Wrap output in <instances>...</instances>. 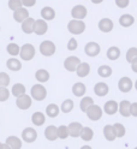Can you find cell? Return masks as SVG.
<instances>
[{"label":"cell","instance_id":"1f68e13d","mask_svg":"<svg viewBox=\"0 0 137 149\" xmlns=\"http://www.w3.org/2000/svg\"><path fill=\"white\" fill-rule=\"evenodd\" d=\"M120 57V49L117 47V46H112L107 49V58L109 60H117Z\"/></svg>","mask_w":137,"mask_h":149},{"label":"cell","instance_id":"816d5d0a","mask_svg":"<svg viewBox=\"0 0 137 149\" xmlns=\"http://www.w3.org/2000/svg\"><path fill=\"white\" fill-rule=\"evenodd\" d=\"M81 149H93L90 146H83V147H81Z\"/></svg>","mask_w":137,"mask_h":149},{"label":"cell","instance_id":"277c9868","mask_svg":"<svg viewBox=\"0 0 137 149\" xmlns=\"http://www.w3.org/2000/svg\"><path fill=\"white\" fill-rule=\"evenodd\" d=\"M40 53L43 55V57H52V55L56 53L57 47H56V43L53 41L49 40H46L43 42L40 43Z\"/></svg>","mask_w":137,"mask_h":149},{"label":"cell","instance_id":"e575fe53","mask_svg":"<svg viewBox=\"0 0 137 149\" xmlns=\"http://www.w3.org/2000/svg\"><path fill=\"white\" fill-rule=\"evenodd\" d=\"M94 104V100L93 97H90V96H84V97H82L81 102H79V108L82 112H86L87 108L90 106V105H93Z\"/></svg>","mask_w":137,"mask_h":149},{"label":"cell","instance_id":"d6a6232c","mask_svg":"<svg viewBox=\"0 0 137 149\" xmlns=\"http://www.w3.org/2000/svg\"><path fill=\"white\" fill-rule=\"evenodd\" d=\"M112 73H113L112 68H111V66H108V65H101V66L97 69V74H99L100 77H102V78H107V77H109Z\"/></svg>","mask_w":137,"mask_h":149},{"label":"cell","instance_id":"60d3db41","mask_svg":"<svg viewBox=\"0 0 137 149\" xmlns=\"http://www.w3.org/2000/svg\"><path fill=\"white\" fill-rule=\"evenodd\" d=\"M8 97H10V90L6 87H0V102L7 101Z\"/></svg>","mask_w":137,"mask_h":149},{"label":"cell","instance_id":"83f0119b","mask_svg":"<svg viewBox=\"0 0 137 149\" xmlns=\"http://www.w3.org/2000/svg\"><path fill=\"white\" fill-rule=\"evenodd\" d=\"M35 78L40 83H46L49 79V72L47 70H45V69H40V70H38L35 72Z\"/></svg>","mask_w":137,"mask_h":149},{"label":"cell","instance_id":"4dcf8cb0","mask_svg":"<svg viewBox=\"0 0 137 149\" xmlns=\"http://www.w3.org/2000/svg\"><path fill=\"white\" fill-rule=\"evenodd\" d=\"M79 137L83 139V141L88 142V141H91L94 137V131L91 130L89 126H84V127H82L81 130V134H79Z\"/></svg>","mask_w":137,"mask_h":149},{"label":"cell","instance_id":"f6af8a7d","mask_svg":"<svg viewBox=\"0 0 137 149\" xmlns=\"http://www.w3.org/2000/svg\"><path fill=\"white\" fill-rule=\"evenodd\" d=\"M114 1L119 8H126L130 4V0H114Z\"/></svg>","mask_w":137,"mask_h":149},{"label":"cell","instance_id":"db71d44e","mask_svg":"<svg viewBox=\"0 0 137 149\" xmlns=\"http://www.w3.org/2000/svg\"><path fill=\"white\" fill-rule=\"evenodd\" d=\"M1 147H3V143H1V142H0V149H1Z\"/></svg>","mask_w":137,"mask_h":149},{"label":"cell","instance_id":"8992f818","mask_svg":"<svg viewBox=\"0 0 137 149\" xmlns=\"http://www.w3.org/2000/svg\"><path fill=\"white\" fill-rule=\"evenodd\" d=\"M31 104H33L31 96L26 95V94L19 95V96L17 97V100H16V105H17V107L19 108V109H22V111L29 109V108L31 107Z\"/></svg>","mask_w":137,"mask_h":149},{"label":"cell","instance_id":"ee69618b","mask_svg":"<svg viewBox=\"0 0 137 149\" xmlns=\"http://www.w3.org/2000/svg\"><path fill=\"white\" fill-rule=\"evenodd\" d=\"M78 47V42L76 39H74V37H71V39L69 40L67 42V49L69 51H76Z\"/></svg>","mask_w":137,"mask_h":149},{"label":"cell","instance_id":"11a10c76","mask_svg":"<svg viewBox=\"0 0 137 149\" xmlns=\"http://www.w3.org/2000/svg\"><path fill=\"white\" fill-rule=\"evenodd\" d=\"M135 149H137V147H136V148H135Z\"/></svg>","mask_w":137,"mask_h":149},{"label":"cell","instance_id":"681fc988","mask_svg":"<svg viewBox=\"0 0 137 149\" xmlns=\"http://www.w3.org/2000/svg\"><path fill=\"white\" fill-rule=\"evenodd\" d=\"M102 1H104V0H91V3L95 4V5H97V4H101Z\"/></svg>","mask_w":137,"mask_h":149},{"label":"cell","instance_id":"ba28073f","mask_svg":"<svg viewBox=\"0 0 137 149\" xmlns=\"http://www.w3.org/2000/svg\"><path fill=\"white\" fill-rule=\"evenodd\" d=\"M84 52H86V54L88 55V57L94 58V57H96V55L100 54V52H101V47H100V45L97 42L91 41V42H88L86 45Z\"/></svg>","mask_w":137,"mask_h":149},{"label":"cell","instance_id":"7a4b0ae2","mask_svg":"<svg viewBox=\"0 0 137 149\" xmlns=\"http://www.w3.org/2000/svg\"><path fill=\"white\" fill-rule=\"evenodd\" d=\"M67 30L72 35H81L86 30V23L82 19H72L67 23Z\"/></svg>","mask_w":137,"mask_h":149},{"label":"cell","instance_id":"30bf717a","mask_svg":"<svg viewBox=\"0 0 137 149\" xmlns=\"http://www.w3.org/2000/svg\"><path fill=\"white\" fill-rule=\"evenodd\" d=\"M79 63H81V59L78 57L71 55V57H67L65 60H64V68H65V70H67L69 72H75Z\"/></svg>","mask_w":137,"mask_h":149},{"label":"cell","instance_id":"74e56055","mask_svg":"<svg viewBox=\"0 0 137 149\" xmlns=\"http://www.w3.org/2000/svg\"><path fill=\"white\" fill-rule=\"evenodd\" d=\"M113 127H114V130H115V135H117V137L122 138V137L125 136L126 130H125V126H124L123 124H120V123H115V124L113 125Z\"/></svg>","mask_w":137,"mask_h":149},{"label":"cell","instance_id":"9a60e30c","mask_svg":"<svg viewBox=\"0 0 137 149\" xmlns=\"http://www.w3.org/2000/svg\"><path fill=\"white\" fill-rule=\"evenodd\" d=\"M108 91H109V88L105 82H99L94 86V93L100 97L106 96L108 94Z\"/></svg>","mask_w":137,"mask_h":149},{"label":"cell","instance_id":"f5cc1de1","mask_svg":"<svg viewBox=\"0 0 137 149\" xmlns=\"http://www.w3.org/2000/svg\"><path fill=\"white\" fill-rule=\"evenodd\" d=\"M134 86H135V89H136V90H137V81H136V82H135V84H134Z\"/></svg>","mask_w":137,"mask_h":149},{"label":"cell","instance_id":"6da1fadb","mask_svg":"<svg viewBox=\"0 0 137 149\" xmlns=\"http://www.w3.org/2000/svg\"><path fill=\"white\" fill-rule=\"evenodd\" d=\"M30 96L35 101H43L46 97H47V89L42 86V83L34 84L31 87V90H30Z\"/></svg>","mask_w":137,"mask_h":149},{"label":"cell","instance_id":"e0dca14e","mask_svg":"<svg viewBox=\"0 0 137 149\" xmlns=\"http://www.w3.org/2000/svg\"><path fill=\"white\" fill-rule=\"evenodd\" d=\"M41 17L45 21H53L56 18V10L51 6H45L41 8Z\"/></svg>","mask_w":137,"mask_h":149},{"label":"cell","instance_id":"d6986e66","mask_svg":"<svg viewBox=\"0 0 137 149\" xmlns=\"http://www.w3.org/2000/svg\"><path fill=\"white\" fill-rule=\"evenodd\" d=\"M130 106H131L130 101L123 100V101H120V104H118V112H119V113L125 118L130 117L131 116L130 114Z\"/></svg>","mask_w":137,"mask_h":149},{"label":"cell","instance_id":"7402d4cb","mask_svg":"<svg viewBox=\"0 0 137 149\" xmlns=\"http://www.w3.org/2000/svg\"><path fill=\"white\" fill-rule=\"evenodd\" d=\"M45 137L47 138L48 141H56L58 138V127L54 125L47 126L45 130Z\"/></svg>","mask_w":137,"mask_h":149},{"label":"cell","instance_id":"d4e9b609","mask_svg":"<svg viewBox=\"0 0 137 149\" xmlns=\"http://www.w3.org/2000/svg\"><path fill=\"white\" fill-rule=\"evenodd\" d=\"M11 149H21L22 148V139H19L16 136H8L5 142Z\"/></svg>","mask_w":137,"mask_h":149},{"label":"cell","instance_id":"f546056e","mask_svg":"<svg viewBox=\"0 0 137 149\" xmlns=\"http://www.w3.org/2000/svg\"><path fill=\"white\" fill-rule=\"evenodd\" d=\"M31 122L35 126H41L46 122V116L42 113V112H35V113L31 116Z\"/></svg>","mask_w":137,"mask_h":149},{"label":"cell","instance_id":"2e32d148","mask_svg":"<svg viewBox=\"0 0 137 149\" xmlns=\"http://www.w3.org/2000/svg\"><path fill=\"white\" fill-rule=\"evenodd\" d=\"M82 124L78 123V122H72L67 125V130H69V136L71 137H79V134H81V130H82Z\"/></svg>","mask_w":137,"mask_h":149},{"label":"cell","instance_id":"ab89813d","mask_svg":"<svg viewBox=\"0 0 137 149\" xmlns=\"http://www.w3.org/2000/svg\"><path fill=\"white\" fill-rule=\"evenodd\" d=\"M137 58V47H131L126 52V61L131 63L134 59Z\"/></svg>","mask_w":137,"mask_h":149},{"label":"cell","instance_id":"ac0fdd59","mask_svg":"<svg viewBox=\"0 0 137 149\" xmlns=\"http://www.w3.org/2000/svg\"><path fill=\"white\" fill-rule=\"evenodd\" d=\"M75 72L77 73L78 77L84 78V77H87L88 74L90 73V65H89L88 63H82V61H81V63L78 64V66H77V69H76Z\"/></svg>","mask_w":137,"mask_h":149},{"label":"cell","instance_id":"5bb4252c","mask_svg":"<svg viewBox=\"0 0 137 149\" xmlns=\"http://www.w3.org/2000/svg\"><path fill=\"white\" fill-rule=\"evenodd\" d=\"M28 17H29V11L26 10V7H24V6L13 11V19L18 23H22L25 18H28Z\"/></svg>","mask_w":137,"mask_h":149},{"label":"cell","instance_id":"52a82bcc","mask_svg":"<svg viewBox=\"0 0 137 149\" xmlns=\"http://www.w3.org/2000/svg\"><path fill=\"white\" fill-rule=\"evenodd\" d=\"M88 15V10L84 5H75L71 10V16L74 19H82L83 21Z\"/></svg>","mask_w":137,"mask_h":149},{"label":"cell","instance_id":"cb8c5ba5","mask_svg":"<svg viewBox=\"0 0 137 149\" xmlns=\"http://www.w3.org/2000/svg\"><path fill=\"white\" fill-rule=\"evenodd\" d=\"M34 22L35 19L31 17H28L22 22V30L24 34H33V29H34Z\"/></svg>","mask_w":137,"mask_h":149},{"label":"cell","instance_id":"c3c4849f","mask_svg":"<svg viewBox=\"0 0 137 149\" xmlns=\"http://www.w3.org/2000/svg\"><path fill=\"white\" fill-rule=\"evenodd\" d=\"M130 64H131V69H132V71H134L135 73H137V58L134 59Z\"/></svg>","mask_w":137,"mask_h":149},{"label":"cell","instance_id":"9c48e42d","mask_svg":"<svg viewBox=\"0 0 137 149\" xmlns=\"http://www.w3.org/2000/svg\"><path fill=\"white\" fill-rule=\"evenodd\" d=\"M48 30V24H47V21L45 19H35L34 22V29H33V33H35L36 35H45Z\"/></svg>","mask_w":137,"mask_h":149},{"label":"cell","instance_id":"b9f144b4","mask_svg":"<svg viewBox=\"0 0 137 149\" xmlns=\"http://www.w3.org/2000/svg\"><path fill=\"white\" fill-rule=\"evenodd\" d=\"M10 84V76L6 72H0V87H7Z\"/></svg>","mask_w":137,"mask_h":149},{"label":"cell","instance_id":"836d02e7","mask_svg":"<svg viewBox=\"0 0 137 149\" xmlns=\"http://www.w3.org/2000/svg\"><path fill=\"white\" fill-rule=\"evenodd\" d=\"M11 93H12V95L18 97L19 95H23L25 94V87L24 84H22V83H16V84L12 87L11 89Z\"/></svg>","mask_w":137,"mask_h":149},{"label":"cell","instance_id":"d590c367","mask_svg":"<svg viewBox=\"0 0 137 149\" xmlns=\"http://www.w3.org/2000/svg\"><path fill=\"white\" fill-rule=\"evenodd\" d=\"M74 101H72L71 99H66L65 101H63V104H61V112L63 113H70V112L74 109Z\"/></svg>","mask_w":137,"mask_h":149},{"label":"cell","instance_id":"8fae6325","mask_svg":"<svg viewBox=\"0 0 137 149\" xmlns=\"http://www.w3.org/2000/svg\"><path fill=\"white\" fill-rule=\"evenodd\" d=\"M38 138V132L33 127H25L22 131V139L26 143H33Z\"/></svg>","mask_w":137,"mask_h":149},{"label":"cell","instance_id":"3957f363","mask_svg":"<svg viewBox=\"0 0 137 149\" xmlns=\"http://www.w3.org/2000/svg\"><path fill=\"white\" fill-rule=\"evenodd\" d=\"M35 53H36V51H35L34 45L24 43L21 47V49H19V57L24 61H29L35 57Z\"/></svg>","mask_w":137,"mask_h":149},{"label":"cell","instance_id":"4fadbf2b","mask_svg":"<svg viewBox=\"0 0 137 149\" xmlns=\"http://www.w3.org/2000/svg\"><path fill=\"white\" fill-rule=\"evenodd\" d=\"M99 30L102 31V33H111L114 28V24H113V21L109 19V18H102V19L99 21Z\"/></svg>","mask_w":137,"mask_h":149},{"label":"cell","instance_id":"7dc6e473","mask_svg":"<svg viewBox=\"0 0 137 149\" xmlns=\"http://www.w3.org/2000/svg\"><path fill=\"white\" fill-rule=\"evenodd\" d=\"M130 114L132 117H137V102H134L130 106Z\"/></svg>","mask_w":137,"mask_h":149},{"label":"cell","instance_id":"5b68a950","mask_svg":"<svg viewBox=\"0 0 137 149\" xmlns=\"http://www.w3.org/2000/svg\"><path fill=\"white\" fill-rule=\"evenodd\" d=\"M86 113H87V117L91 120V122H97V120L101 119L104 111L101 109V107H100V106L93 104V105H90V106L87 108Z\"/></svg>","mask_w":137,"mask_h":149},{"label":"cell","instance_id":"8d00e7d4","mask_svg":"<svg viewBox=\"0 0 137 149\" xmlns=\"http://www.w3.org/2000/svg\"><path fill=\"white\" fill-rule=\"evenodd\" d=\"M19 49H21V47H19V46H18L17 43H15V42L8 43L7 47H6L7 53L10 54V55H12V57H16V55L19 54Z\"/></svg>","mask_w":137,"mask_h":149},{"label":"cell","instance_id":"bcb514c9","mask_svg":"<svg viewBox=\"0 0 137 149\" xmlns=\"http://www.w3.org/2000/svg\"><path fill=\"white\" fill-rule=\"evenodd\" d=\"M36 4V0H22V5L24 7H33Z\"/></svg>","mask_w":137,"mask_h":149},{"label":"cell","instance_id":"44dd1931","mask_svg":"<svg viewBox=\"0 0 137 149\" xmlns=\"http://www.w3.org/2000/svg\"><path fill=\"white\" fill-rule=\"evenodd\" d=\"M72 93H74V95L77 96V97H82L86 93H87V87L84 83L82 82H77L75 83L74 86H72Z\"/></svg>","mask_w":137,"mask_h":149},{"label":"cell","instance_id":"ffe728a7","mask_svg":"<svg viewBox=\"0 0 137 149\" xmlns=\"http://www.w3.org/2000/svg\"><path fill=\"white\" fill-rule=\"evenodd\" d=\"M104 111L105 113H107L108 116H113L118 112V102L114 100H109L107 101L105 106H104Z\"/></svg>","mask_w":137,"mask_h":149},{"label":"cell","instance_id":"7c38bea8","mask_svg":"<svg viewBox=\"0 0 137 149\" xmlns=\"http://www.w3.org/2000/svg\"><path fill=\"white\" fill-rule=\"evenodd\" d=\"M132 87H134V83H132L131 78H129V77H122L119 81H118V89H119L122 93L131 91Z\"/></svg>","mask_w":137,"mask_h":149},{"label":"cell","instance_id":"7bdbcfd3","mask_svg":"<svg viewBox=\"0 0 137 149\" xmlns=\"http://www.w3.org/2000/svg\"><path fill=\"white\" fill-rule=\"evenodd\" d=\"M8 7H10V10H12V11H15V10H17V8H19V7H22L23 5H22V0H8Z\"/></svg>","mask_w":137,"mask_h":149},{"label":"cell","instance_id":"484cf974","mask_svg":"<svg viewBox=\"0 0 137 149\" xmlns=\"http://www.w3.org/2000/svg\"><path fill=\"white\" fill-rule=\"evenodd\" d=\"M104 136L107 141L109 142H113L114 139L117 138V135H115V130L113 127V125H106L104 127Z\"/></svg>","mask_w":137,"mask_h":149},{"label":"cell","instance_id":"603a6c76","mask_svg":"<svg viewBox=\"0 0 137 149\" xmlns=\"http://www.w3.org/2000/svg\"><path fill=\"white\" fill-rule=\"evenodd\" d=\"M135 23V17L130 13H124L119 17V24L124 28H129Z\"/></svg>","mask_w":137,"mask_h":149},{"label":"cell","instance_id":"f1b7e54d","mask_svg":"<svg viewBox=\"0 0 137 149\" xmlns=\"http://www.w3.org/2000/svg\"><path fill=\"white\" fill-rule=\"evenodd\" d=\"M60 113V108L58 105L56 104H49L47 107H46V114H47L49 118H57Z\"/></svg>","mask_w":137,"mask_h":149},{"label":"cell","instance_id":"f907efd6","mask_svg":"<svg viewBox=\"0 0 137 149\" xmlns=\"http://www.w3.org/2000/svg\"><path fill=\"white\" fill-rule=\"evenodd\" d=\"M1 149H11V148L8 147L6 143H3V147H1Z\"/></svg>","mask_w":137,"mask_h":149},{"label":"cell","instance_id":"4316f807","mask_svg":"<svg viewBox=\"0 0 137 149\" xmlns=\"http://www.w3.org/2000/svg\"><path fill=\"white\" fill-rule=\"evenodd\" d=\"M6 66H7L8 70L16 72V71H19L22 69V63L13 57V58H10V59L6 61Z\"/></svg>","mask_w":137,"mask_h":149},{"label":"cell","instance_id":"f35d334b","mask_svg":"<svg viewBox=\"0 0 137 149\" xmlns=\"http://www.w3.org/2000/svg\"><path fill=\"white\" fill-rule=\"evenodd\" d=\"M69 137V130L66 125H60L58 127V138L60 139H66Z\"/></svg>","mask_w":137,"mask_h":149}]
</instances>
